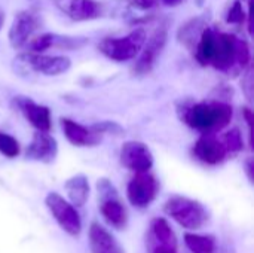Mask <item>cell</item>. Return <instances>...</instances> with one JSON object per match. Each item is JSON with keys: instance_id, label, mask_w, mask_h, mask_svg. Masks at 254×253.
<instances>
[{"instance_id": "cell-9", "label": "cell", "mask_w": 254, "mask_h": 253, "mask_svg": "<svg viewBox=\"0 0 254 253\" xmlns=\"http://www.w3.org/2000/svg\"><path fill=\"white\" fill-rule=\"evenodd\" d=\"M159 183L150 173L135 174L127 186V198L135 209H146L156 198Z\"/></svg>"}, {"instance_id": "cell-3", "label": "cell", "mask_w": 254, "mask_h": 253, "mask_svg": "<svg viewBox=\"0 0 254 253\" xmlns=\"http://www.w3.org/2000/svg\"><path fill=\"white\" fill-rule=\"evenodd\" d=\"M164 212L180 227L189 231L201 230L210 219L208 210L202 203L183 195L170 197L164 204Z\"/></svg>"}, {"instance_id": "cell-31", "label": "cell", "mask_w": 254, "mask_h": 253, "mask_svg": "<svg viewBox=\"0 0 254 253\" xmlns=\"http://www.w3.org/2000/svg\"><path fill=\"white\" fill-rule=\"evenodd\" d=\"M165 6H170V7H174V6H179L182 4L185 0H161Z\"/></svg>"}, {"instance_id": "cell-6", "label": "cell", "mask_w": 254, "mask_h": 253, "mask_svg": "<svg viewBox=\"0 0 254 253\" xmlns=\"http://www.w3.org/2000/svg\"><path fill=\"white\" fill-rule=\"evenodd\" d=\"M167 42H168V30L165 25H159L158 28L153 30L152 36L149 39H146V42L132 66V73L135 76L149 75L153 70L162 51L165 49Z\"/></svg>"}, {"instance_id": "cell-28", "label": "cell", "mask_w": 254, "mask_h": 253, "mask_svg": "<svg viewBox=\"0 0 254 253\" xmlns=\"http://www.w3.org/2000/svg\"><path fill=\"white\" fill-rule=\"evenodd\" d=\"M243 115H244V119L249 125V145H250V148H253V110L250 107H244Z\"/></svg>"}, {"instance_id": "cell-14", "label": "cell", "mask_w": 254, "mask_h": 253, "mask_svg": "<svg viewBox=\"0 0 254 253\" xmlns=\"http://www.w3.org/2000/svg\"><path fill=\"white\" fill-rule=\"evenodd\" d=\"M58 155V145L57 140L49 133L36 131L33 139L25 149V158L43 164H51L55 161Z\"/></svg>"}, {"instance_id": "cell-2", "label": "cell", "mask_w": 254, "mask_h": 253, "mask_svg": "<svg viewBox=\"0 0 254 253\" xmlns=\"http://www.w3.org/2000/svg\"><path fill=\"white\" fill-rule=\"evenodd\" d=\"M232 116L234 109L231 104L211 100L186 106L182 119L186 125L202 134H217L231 124Z\"/></svg>"}, {"instance_id": "cell-20", "label": "cell", "mask_w": 254, "mask_h": 253, "mask_svg": "<svg viewBox=\"0 0 254 253\" xmlns=\"http://www.w3.org/2000/svg\"><path fill=\"white\" fill-rule=\"evenodd\" d=\"M185 245L192 253H214L217 243L214 236H202L195 233H186L185 234Z\"/></svg>"}, {"instance_id": "cell-27", "label": "cell", "mask_w": 254, "mask_h": 253, "mask_svg": "<svg viewBox=\"0 0 254 253\" xmlns=\"http://www.w3.org/2000/svg\"><path fill=\"white\" fill-rule=\"evenodd\" d=\"M241 88L247 97L249 101L253 100V67L249 66L244 73H243V81H241Z\"/></svg>"}, {"instance_id": "cell-30", "label": "cell", "mask_w": 254, "mask_h": 253, "mask_svg": "<svg viewBox=\"0 0 254 253\" xmlns=\"http://www.w3.org/2000/svg\"><path fill=\"white\" fill-rule=\"evenodd\" d=\"M246 173H247L250 183H253V158H249L246 161Z\"/></svg>"}, {"instance_id": "cell-4", "label": "cell", "mask_w": 254, "mask_h": 253, "mask_svg": "<svg viewBox=\"0 0 254 253\" xmlns=\"http://www.w3.org/2000/svg\"><path fill=\"white\" fill-rule=\"evenodd\" d=\"M147 34L143 28H135L124 37H106L98 43L100 52L112 61L124 63L138 57Z\"/></svg>"}, {"instance_id": "cell-5", "label": "cell", "mask_w": 254, "mask_h": 253, "mask_svg": "<svg viewBox=\"0 0 254 253\" xmlns=\"http://www.w3.org/2000/svg\"><path fill=\"white\" fill-rule=\"evenodd\" d=\"M45 204L55 219V222L60 225V228L67 233L71 237H77L82 231V221L80 216L64 197H61L58 192H49L45 197Z\"/></svg>"}, {"instance_id": "cell-25", "label": "cell", "mask_w": 254, "mask_h": 253, "mask_svg": "<svg viewBox=\"0 0 254 253\" xmlns=\"http://www.w3.org/2000/svg\"><path fill=\"white\" fill-rule=\"evenodd\" d=\"M226 21L229 24H234V25H241L247 21V15L244 12L243 1L235 0L231 4V7L228 9V13H226Z\"/></svg>"}, {"instance_id": "cell-7", "label": "cell", "mask_w": 254, "mask_h": 253, "mask_svg": "<svg viewBox=\"0 0 254 253\" xmlns=\"http://www.w3.org/2000/svg\"><path fill=\"white\" fill-rule=\"evenodd\" d=\"M15 61L22 64L25 69L40 73L43 76H60L68 72L71 67V60L64 55H45V54L25 52V54H19Z\"/></svg>"}, {"instance_id": "cell-34", "label": "cell", "mask_w": 254, "mask_h": 253, "mask_svg": "<svg viewBox=\"0 0 254 253\" xmlns=\"http://www.w3.org/2000/svg\"><path fill=\"white\" fill-rule=\"evenodd\" d=\"M238 1H243V0H238ZM247 1H252V0H247Z\"/></svg>"}, {"instance_id": "cell-18", "label": "cell", "mask_w": 254, "mask_h": 253, "mask_svg": "<svg viewBox=\"0 0 254 253\" xmlns=\"http://www.w3.org/2000/svg\"><path fill=\"white\" fill-rule=\"evenodd\" d=\"M100 212L103 218L107 221L109 225H112L116 230H124L128 222V213L124 207L122 201L119 200V195L100 200Z\"/></svg>"}, {"instance_id": "cell-13", "label": "cell", "mask_w": 254, "mask_h": 253, "mask_svg": "<svg viewBox=\"0 0 254 253\" xmlns=\"http://www.w3.org/2000/svg\"><path fill=\"white\" fill-rule=\"evenodd\" d=\"M55 7L73 21H91L103 15V4L97 0H51Z\"/></svg>"}, {"instance_id": "cell-26", "label": "cell", "mask_w": 254, "mask_h": 253, "mask_svg": "<svg viewBox=\"0 0 254 253\" xmlns=\"http://www.w3.org/2000/svg\"><path fill=\"white\" fill-rule=\"evenodd\" d=\"M91 128L97 133V134H100L101 137L104 136V134H121L122 133V127L121 125H118L116 122H112V121H103V122H98V124H94V125H91Z\"/></svg>"}, {"instance_id": "cell-8", "label": "cell", "mask_w": 254, "mask_h": 253, "mask_svg": "<svg viewBox=\"0 0 254 253\" xmlns=\"http://www.w3.org/2000/svg\"><path fill=\"white\" fill-rule=\"evenodd\" d=\"M119 160L125 169L134 171L135 174L149 173L153 167V154L150 148L138 140L125 142L121 148Z\"/></svg>"}, {"instance_id": "cell-24", "label": "cell", "mask_w": 254, "mask_h": 253, "mask_svg": "<svg viewBox=\"0 0 254 253\" xmlns=\"http://www.w3.org/2000/svg\"><path fill=\"white\" fill-rule=\"evenodd\" d=\"M146 249H147V253H179L177 252V243L159 242V240L150 239L147 236H146Z\"/></svg>"}, {"instance_id": "cell-33", "label": "cell", "mask_w": 254, "mask_h": 253, "mask_svg": "<svg viewBox=\"0 0 254 253\" xmlns=\"http://www.w3.org/2000/svg\"><path fill=\"white\" fill-rule=\"evenodd\" d=\"M204 1H205V0H195V3L198 4V7H202V6H204Z\"/></svg>"}, {"instance_id": "cell-32", "label": "cell", "mask_w": 254, "mask_h": 253, "mask_svg": "<svg viewBox=\"0 0 254 253\" xmlns=\"http://www.w3.org/2000/svg\"><path fill=\"white\" fill-rule=\"evenodd\" d=\"M3 24H4V12L0 9V31H1V27H3Z\"/></svg>"}, {"instance_id": "cell-1", "label": "cell", "mask_w": 254, "mask_h": 253, "mask_svg": "<svg viewBox=\"0 0 254 253\" xmlns=\"http://www.w3.org/2000/svg\"><path fill=\"white\" fill-rule=\"evenodd\" d=\"M193 54L201 66H211L232 76L243 73L252 66L249 42L238 39L235 34L220 31L216 27H205Z\"/></svg>"}, {"instance_id": "cell-16", "label": "cell", "mask_w": 254, "mask_h": 253, "mask_svg": "<svg viewBox=\"0 0 254 253\" xmlns=\"http://www.w3.org/2000/svg\"><path fill=\"white\" fill-rule=\"evenodd\" d=\"M88 239L92 253H125L119 242L98 222H92L89 225Z\"/></svg>"}, {"instance_id": "cell-11", "label": "cell", "mask_w": 254, "mask_h": 253, "mask_svg": "<svg viewBox=\"0 0 254 253\" xmlns=\"http://www.w3.org/2000/svg\"><path fill=\"white\" fill-rule=\"evenodd\" d=\"M39 28V18L30 12V10H21L15 15L7 39L12 48H22L30 42V37L34 34V31Z\"/></svg>"}, {"instance_id": "cell-21", "label": "cell", "mask_w": 254, "mask_h": 253, "mask_svg": "<svg viewBox=\"0 0 254 253\" xmlns=\"http://www.w3.org/2000/svg\"><path fill=\"white\" fill-rule=\"evenodd\" d=\"M223 146H225V151L228 154V158H234L237 155H240L243 151H244V139H243V134L238 128H232L226 133H223L222 136H219Z\"/></svg>"}, {"instance_id": "cell-17", "label": "cell", "mask_w": 254, "mask_h": 253, "mask_svg": "<svg viewBox=\"0 0 254 253\" xmlns=\"http://www.w3.org/2000/svg\"><path fill=\"white\" fill-rule=\"evenodd\" d=\"M208 22V15L207 13H202V15H198L195 18H190L189 21H186L185 24H182V27L179 28L177 31V40L185 45L186 48L189 49H195L202 31L205 30V27Z\"/></svg>"}, {"instance_id": "cell-12", "label": "cell", "mask_w": 254, "mask_h": 253, "mask_svg": "<svg viewBox=\"0 0 254 253\" xmlns=\"http://www.w3.org/2000/svg\"><path fill=\"white\" fill-rule=\"evenodd\" d=\"M196 160L208 166H219L228 160L225 146L217 134H202L192 149Z\"/></svg>"}, {"instance_id": "cell-22", "label": "cell", "mask_w": 254, "mask_h": 253, "mask_svg": "<svg viewBox=\"0 0 254 253\" xmlns=\"http://www.w3.org/2000/svg\"><path fill=\"white\" fill-rule=\"evenodd\" d=\"M54 39L55 34L54 33H42L37 37L31 39L27 46H28V52L33 54H43L45 51H48L49 48H54Z\"/></svg>"}, {"instance_id": "cell-29", "label": "cell", "mask_w": 254, "mask_h": 253, "mask_svg": "<svg viewBox=\"0 0 254 253\" xmlns=\"http://www.w3.org/2000/svg\"><path fill=\"white\" fill-rule=\"evenodd\" d=\"M132 7H137L140 10H149L153 7L155 0H127Z\"/></svg>"}, {"instance_id": "cell-15", "label": "cell", "mask_w": 254, "mask_h": 253, "mask_svg": "<svg viewBox=\"0 0 254 253\" xmlns=\"http://www.w3.org/2000/svg\"><path fill=\"white\" fill-rule=\"evenodd\" d=\"M61 128L65 136V139L77 148L85 146H95L101 142V136L97 134L91 127H85L73 119L61 118Z\"/></svg>"}, {"instance_id": "cell-19", "label": "cell", "mask_w": 254, "mask_h": 253, "mask_svg": "<svg viewBox=\"0 0 254 253\" xmlns=\"http://www.w3.org/2000/svg\"><path fill=\"white\" fill-rule=\"evenodd\" d=\"M68 195V203L73 207H82L89 198V182L85 174H74L68 177L64 183Z\"/></svg>"}, {"instance_id": "cell-23", "label": "cell", "mask_w": 254, "mask_h": 253, "mask_svg": "<svg viewBox=\"0 0 254 253\" xmlns=\"http://www.w3.org/2000/svg\"><path fill=\"white\" fill-rule=\"evenodd\" d=\"M19 143L18 140L10 136V134H6L3 131H0V154L6 158H15L19 155Z\"/></svg>"}, {"instance_id": "cell-10", "label": "cell", "mask_w": 254, "mask_h": 253, "mask_svg": "<svg viewBox=\"0 0 254 253\" xmlns=\"http://www.w3.org/2000/svg\"><path fill=\"white\" fill-rule=\"evenodd\" d=\"M13 106L25 116V119L36 128V131L49 133L52 121H51V110L48 106L37 104L28 97L18 95L12 100Z\"/></svg>"}]
</instances>
